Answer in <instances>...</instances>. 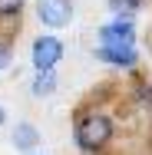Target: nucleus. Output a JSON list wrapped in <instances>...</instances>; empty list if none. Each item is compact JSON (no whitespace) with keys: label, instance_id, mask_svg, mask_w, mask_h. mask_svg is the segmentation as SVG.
<instances>
[{"label":"nucleus","instance_id":"1","mask_svg":"<svg viewBox=\"0 0 152 155\" xmlns=\"http://www.w3.org/2000/svg\"><path fill=\"white\" fill-rule=\"evenodd\" d=\"M109 135H113V122L103 116V112H90V116H83L79 125H76V142L83 145V149H103L106 142H109Z\"/></svg>","mask_w":152,"mask_h":155},{"label":"nucleus","instance_id":"2","mask_svg":"<svg viewBox=\"0 0 152 155\" xmlns=\"http://www.w3.org/2000/svg\"><path fill=\"white\" fill-rule=\"evenodd\" d=\"M63 56V43L56 36H40L33 43V66L36 69H53Z\"/></svg>","mask_w":152,"mask_h":155},{"label":"nucleus","instance_id":"3","mask_svg":"<svg viewBox=\"0 0 152 155\" xmlns=\"http://www.w3.org/2000/svg\"><path fill=\"white\" fill-rule=\"evenodd\" d=\"M132 40H136V30H132L129 17H126V20L119 17L116 23H109V27L99 30V43H103V46H132Z\"/></svg>","mask_w":152,"mask_h":155},{"label":"nucleus","instance_id":"4","mask_svg":"<svg viewBox=\"0 0 152 155\" xmlns=\"http://www.w3.org/2000/svg\"><path fill=\"white\" fill-rule=\"evenodd\" d=\"M40 20L46 27H66L73 20V3L69 0H43L40 3Z\"/></svg>","mask_w":152,"mask_h":155},{"label":"nucleus","instance_id":"5","mask_svg":"<svg viewBox=\"0 0 152 155\" xmlns=\"http://www.w3.org/2000/svg\"><path fill=\"white\" fill-rule=\"evenodd\" d=\"M96 60H106L113 66H132L136 63V50L132 46H99L96 50Z\"/></svg>","mask_w":152,"mask_h":155},{"label":"nucleus","instance_id":"6","mask_svg":"<svg viewBox=\"0 0 152 155\" xmlns=\"http://www.w3.org/2000/svg\"><path fill=\"white\" fill-rule=\"evenodd\" d=\"M36 142H40V132H36V125H30V122H20L17 129H13V145H17V149L30 152Z\"/></svg>","mask_w":152,"mask_h":155},{"label":"nucleus","instance_id":"7","mask_svg":"<svg viewBox=\"0 0 152 155\" xmlns=\"http://www.w3.org/2000/svg\"><path fill=\"white\" fill-rule=\"evenodd\" d=\"M53 89H56V76H53V69H36L33 93H36V96H50Z\"/></svg>","mask_w":152,"mask_h":155},{"label":"nucleus","instance_id":"8","mask_svg":"<svg viewBox=\"0 0 152 155\" xmlns=\"http://www.w3.org/2000/svg\"><path fill=\"white\" fill-rule=\"evenodd\" d=\"M139 3H142V0H109V10L119 13V17H132V13L139 10Z\"/></svg>","mask_w":152,"mask_h":155},{"label":"nucleus","instance_id":"9","mask_svg":"<svg viewBox=\"0 0 152 155\" xmlns=\"http://www.w3.org/2000/svg\"><path fill=\"white\" fill-rule=\"evenodd\" d=\"M20 7H23V0H0V13H3V17L20 13Z\"/></svg>","mask_w":152,"mask_h":155},{"label":"nucleus","instance_id":"10","mask_svg":"<svg viewBox=\"0 0 152 155\" xmlns=\"http://www.w3.org/2000/svg\"><path fill=\"white\" fill-rule=\"evenodd\" d=\"M10 63V46H0V69Z\"/></svg>","mask_w":152,"mask_h":155},{"label":"nucleus","instance_id":"11","mask_svg":"<svg viewBox=\"0 0 152 155\" xmlns=\"http://www.w3.org/2000/svg\"><path fill=\"white\" fill-rule=\"evenodd\" d=\"M0 125H3V106H0Z\"/></svg>","mask_w":152,"mask_h":155}]
</instances>
